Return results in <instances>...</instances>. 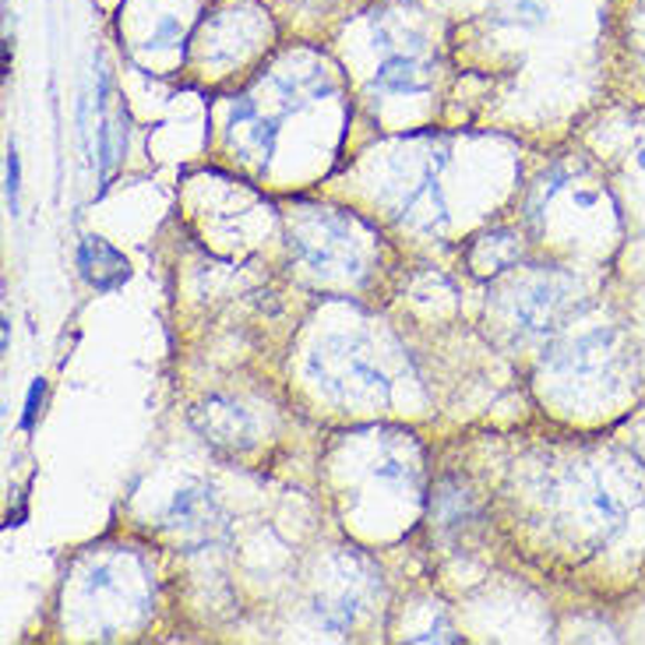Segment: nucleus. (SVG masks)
Here are the masks:
<instances>
[{
	"label": "nucleus",
	"instance_id": "f257e3e1",
	"mask_svg": "<svg viewBox=\"0 0 645 645\" xmlns=\"http://www.w3.org/2000/svg\"><path fill=\"white\" fill-rule=\"evenodd\" d=\"M78 265H81V276H86L96 289H117L123 279H128V261L123 255H117L107 240L99 237H89L81 244V255H78Z\"/></svg>",
	"mask_w": 645,
	"mask_h": 645
},
{
	"label": "nucleus",
	"instance_id": "f03ea898",
	"mask_svg": "<svg viewBox=\"0 0 645 645\" xmlns=\"http://www.w3.org/2000/svg\"><path fill=\"white\" fill-rule=\"evenodd\" d=\"M374 86L385 89V92H420L424 89V75H420V68L413 64V60L391 57V60H385V64L378 68V75H374Z\"/></svg>",
	"mask_w": 645,
	"mask_h": 645
},
{
	"label": "nucleus",
	"instance_id": "7ed1b4c3",
	"mask_svg": "<svg viewBox=\"0 0 645 645\" xmlns=\"http://www.w3.org/2000/svg\"><path fill=\"white\" fill-rule=\"evenodd\" d=\"M208 508H212V502L205 497V490H183L173 497V508L170 515L180 518L183 526H205L208 523ZM177 523V526H180Z\"/></svg>",
	"mask_w": 645,
	"mask_h": 645
},
{
	"label": "nucleus",
	"instance_id": "20e7f679",
	"mask_svg": "<svg viewBox=\"0 0 645 645\" xmlns=\"http://www.w3.org/2000/svg\"><path fill=\"white\" fill-rule=\"evenodd\" d=\"M557 304H560V297H554L547 286H544V289H536V294L523 304V321H526V328H533V331L550 328V325H554V307H557Z\"/></svg>",
	"mask_w": 645,
	"mask_h": 645
},
{
	"label": "nucleus",
	"instance_id": "39448f33",
	"mask_svg": "<svg viewBox=\"0 0 645 645\" xmlns=\"http://www.w3.org/2000/svg\"><path fill=\"white\" fill-rule=\"evenodd\" d=\"M276 135H279V128L272 120H255V149H258V156L268 162V156H272V149H276Z\"/></svg>",
	"mask_w": 645,
	"mask_h": 645
},
{
	"label": "nucleus",
	"instance_id": "423d86ee",
	"mask_svg": "<svg viewBox=\"0 0 645 645\" xmlns=\"http://www.w3.org/2000/svg\"><path fill=\"white\" fill-rule=\"evenodd\" d=\"M18 191H22V166H18V152L11 145L8 149V208H11V216L18 212Z\"/></svg>",
	"mask_w": 645,
	"mask_h": 645
},
{
	"label": "nucleus",
	"instance_id": "0eeeda50",
	"mask_svg": "<svg viewBox=\"0 0 645 645\" xmlns=\"http://www.w3.org/2000/svg\"><path fill=\"white\" fill-rule=\"evenodd\" d=\"M43 391H47V385H43V381H36V385L29 388L26 416H22V424H26V427H32V424H36V413H39V403H43Z\"/></svg>",
	"mask_w": 645,
	"mask_h": 645
},
{
	"label": "nucleus",
	"instance_id": "6e6552de",
	"mask_svg": "<svg viewBox=\"0 0 645 645\" xmlns=\"http://www.w3.org/2000/svg\"><path fill=\"white\" fill-rule=\"evenodd\" d=\"M251 117H255V102H251V99H240L237 107H234V123L251 120Z\"/></svg>",
	"mask_w": 645,
	"mask_h": 645
},
{
	"label": "nucleus",
	"instance_id": "1a4fd4ad",
	"mask_svg": "<svg viewBox=\"0 0 645 645\" xmlns=\"http://www.w3.org/2000/svg\"><path fill=\"white\" fill-rule=\"evenodd\" d=\"M642 166H645V152H642Z\"/></svg>",
	"mask_w": 645,
	"mask_h": 645
}]
</instances>
